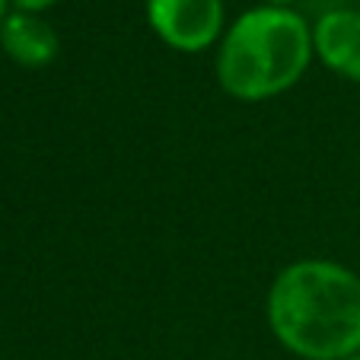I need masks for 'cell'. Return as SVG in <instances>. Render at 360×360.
I'll return each mask as SVG.
<instances>
[{
	"mask_svg": "<svg viewBox=\"0 0 360 360\" xmlns=\"http://www.w3.org/2000/svg\"><path fill=\"white\" fill-rule=\"evenodd\" d=\"M274 338L303 360L360 354V278L328 259L287 265L268 290Z\"/></svg>",
	"mask_w": 360,
	"mask_h": 360,
	"instance_id": "6da1fadb",
	"label": "cell"
},
{
	"mask_svg": "<svg viewBox=\"0 0 360 360\" xmlns=\"http://www.w3.org/2000/svg\"><path fill=\"white\" fill-rule=\"evenodd\" d=\"M316 58L313 26L290 7L245 10L220 39L217 80L239 102H262L297 86Z\"/></svg>",
	"mask_w": 360,
	"mask_h": 360,
	"instance_id": "7a4b0ae2",
	"label": "cell"
},
{
	"mask_svg": "<svg viewBox=\"0 0 360 360\" xmlns=\"http://www.w3.org/2000/svg\"><path fill=\"white\" fill-rule=\"evenodd\" d=\"M147 22L163 45L198 55L224 39V0H147Z\"/></svg>",
	"mask_w": 360,
	"mask_h": 360,
	"instance_id": "3957f363",
	"label": "cell"
},
{
	"mask_svg": "<svg viewBox=\"0 0 360 360\" xmlns=\"http://www.w3.org/2000/svg\"><path fill=\"white\" fill-rule=\"evenodd\" d=\"M316 58L345 80L360 83V10H332L313 26Z\"/></svg>",
	"mask_w": 360,
	"mask_h": 360,
	"instance_id": "277c9868",
	"label": "cell"
},
{
	"mask_svg": "<svg viewBox=\"0 0 360 360\" xmlns=\"http://www.w3.org/2000/svg\"><path fill=\"white\" fill-rule=\"evenodd\" d=\"M0 48L20 68H45L58 58L61 39L39 13L16 10V13H7V20L0 22Z\"/></svg>",
	"mask_w": 360,
	"mask_h": 360,
	"instance_id": "5b68a950",
	"label": "cell"
},
{
	"mask_svg": "<svg viewBox=\"0 0 360 360\" xmlns=\"http://www.w3.org/2000/svg\"><path fill=\"white\" fill-rule=\"evenodd\" d=\"M16 10H22V13H41V10L55 7L58 0H10Z\"/></svg>",
	"mask_w": 360,
	"mask_h": 360,
	"instance_id": "8992f818",
	"label": "cell"
},
{
	"mask_svg": "<svg viewBox=\"0 0 360 360\" xmlns=\"http://www.w3.org/2000/svg\"><path fill=\"white\" fill-rule=\"evenodd\" d=\"M265 4H271V7H290L293 0H265Z\"/></svg>",
	"mask_w": 360,
	"mask_h": 360,
	"instance_id": "52a82bcc",
	"label": "cell"
},
{
	"mask_svg": "<svg viewBox=\"0 0 360 360\" xmlns=\"http://www.w3.org/2000/svg\"><path fill=\"white\" fill-rule=\"evenodd\" d=\"M7 4H10V0H0V22L7 20Z\"/></svg>",
	"mask_w": 360,
	"mask_h": 360,
	"instance_id": "ba28073f",
	"label": "cell"
},
{
	"mask_svg": "<svg viewBox=\"0 0 360 360\" xmlns=\"http://www.w3.org/2000/svg\"><path fill=\"white\" fill-rule=\"evenodd\" d=\"M347 360H360V354H354V357H347Z\"/></svg>",
	"mask_w": 360,
	"mask_h": 360,
	"instance_id": "9c48e42d",
	"label": "cell"
}]
</instances>
